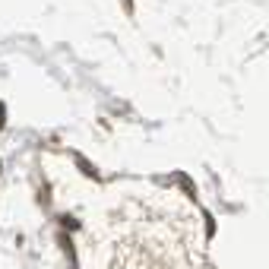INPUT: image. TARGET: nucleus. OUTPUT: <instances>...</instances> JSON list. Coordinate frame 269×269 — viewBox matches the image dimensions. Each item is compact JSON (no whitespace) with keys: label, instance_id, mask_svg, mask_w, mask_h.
Segmentation results:
<instances>
[{"label":"nucleus","instance_id":"f257e3e1","mask_svg":"<svg viewBox=\"0 0 269 269\" xmlns=\"http://www.w3.org/2000/svg\"><path fill=\"white\" fill-rule=\"evenodd\" d=\"M0 127H3V105H0Z\"/></svg>","mask_w":269,"mask_h":269}]
</instances>
